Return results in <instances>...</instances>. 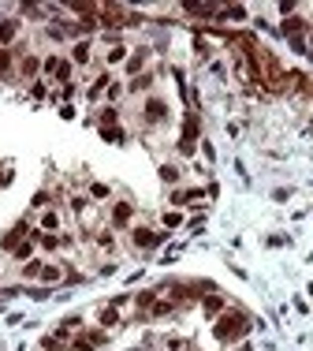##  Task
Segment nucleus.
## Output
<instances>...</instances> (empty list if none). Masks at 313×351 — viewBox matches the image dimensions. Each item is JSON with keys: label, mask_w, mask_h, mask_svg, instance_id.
<instances>
[{"label": "nucleus", "mask_w": 313, "mask_h": 351, "mask_svg": "<svg viewBox=\"0 0 313 351\" xmlns=\"http://www.w3.org/2000/svg\"><path fill=\"white\" fill-rule=\"evenodd\" d=\"M164 116H168V105H164V101H160V97L146 101V112H142V120H146V123H160Z\"/></svg>", "instance_id": "obj_2"}, {"label": "nucleus", "mask_w": 313, "mask_h": 351, "mask_svg": "<svg viewBox=\"0 0 313 351\" xmlns=\"http://www.w3.org/2000/svg\"><path fill=\"white\" fill-rule=\"evenodd\" d=\"M37 68H41V64H37V56H26V60H23V75H34Z\"/></svg>", "instance_id": "obj_19"}, {"label": "nucleus", "mask_w": 313, "mask_h": 351, "mask_svg": "<svg viewBox=\"0 0 313 351\" xmlns=\"http://www.w3.org/2000/svg\"><path fill=\"white\" fill-rule=\"evenodd\" d=\"M160 179H164V183H175V179H179V168H175V165H164V168H160Z\"/></svg>", "instance_id": "obj_15"}, {"label": "nucleus", "mask_w": 313, "mask_h": 351, "mask_svg": "<svg viewBox=\"0 0 313 351\" xmlns=\"http://www.w3.org/2000/svg\"><path fill=\"white\" fill-rule=\"evenodd\" d=\"M131 213H135V210H131V202H116V206H112V224H119V228H123V224L131 221Z\"/></svg>", "instance_id": "obj_5"}, {"label": "nucleus", "mask_w": 313, "mask_h": 351, "mask_svg": "<svg viewBox=\"0 0 313 351\" xmlns=\"http://www.w3.org/2000/svg\"><path fill=\"white\" fill-rule=\"evenodd\" d=\"M123 56H127V49H123V45H112V53H108V64H119Z\"/></svg>", "instance_id": "obj_20"}, {"label": "nucleus", "mask_w": 313, "mask_h": 351, "mask_svg": "<svg viewBox=\"0 0 313 351\" xmlns=\"http://www.w3.org/2000/svg\"><path fill=\"white\" fill-rule=\"evenodd\" d=\"M164 224H168V228H179V224H183V217H179V213H164Z\"/></svg>", "instance_id": "obj_27"}, {"label": "nucleus", "mask_w": 313, "mask_h": 351, "mask_svg": "<svg viewBox=\"0 0 313 351\" xmlns=\"http://www.w3.org/2000/svg\"><path fill=\"white\" fill-rule=\"evenodd\" d=\"M97 246H104V250H112V232H97Z\"/></svg>", "instance_id": "obj_23"}, {"label": "nucleus", "mask_w": 313, "mask_h": 351, "mask_svg": "<svg viewBox=\"0 0 313 351\" xmlns=\"http://www.w3.org/2000/svg\"><path fill=\"white\" fill-rule=\"evenodd\" d=\"M56 243H60V239H56V235H41V246H45V250H52Z\"/></svg>", "instance_id": "obj_29"}, {"label": "nucleus", "mask_w": 313, "mask_h": 351, "mask_svg": "<svg viewBox=\"0 0 313 351\" xmlns=\"http://www.w3.org/2000/svg\"><path fill=\"white\" fill-rule=\"evenodd\" d=\"M112 123H116V109H104L101 112V127H112Z\"/></svg>", "instance_id": "obj_22"}, {"label": "nucleus", "mask_w": 313, "mask_h": 351, "mask_svg": "<svg viewBox=\"0 0 313 351\" xmlns=\"http://www.w3.org/2000/svg\"><path fill=\"white\" fill-rule=\"evenodd\" d=\"M101 135L108 138V142H123V131L119 127H101Z\"/></svg>", "instance_id": "obj_18"}, {"label": "nucleus", "mask_w": 313, "mask_h": 351, "mask_svg": "<svg viewBox=\"0 0 313 351\" xmlns=\"http://www.w3.org/2000/svg\"><path fill=\"white\" fill-rule=\"evenodd\" d=\"M131 239H135V246H157V243H164V232H149V228H135V232H131Z\"/></svg>", "instance_id": "obj_3"}, {"label": "nucleus", "mask_w": 313, "mask_h": 351, "mask_svg": "<svg viewBox=\"0 0 313 351\" xmlns=\"http://www.w3.org/2000/svg\"><path fill=\"white\" fill-rule=\"evenodd\" d=\"M157 303V291H138V307L146 310V307H153Z\"/></svg>", "instance_id": "obj_17"}, {"label": "nucleus", "mask_w": 313, "mask_h": 351, "mask_svg": "<svg viewBox=\"0 0 313 351\" xmlns=\"http://www.w3.org/2000/svg\"><path fill=\"white\" fill-rule=\"evenodd\" d=\"M71 56H75L79 64H86V60H90V45H86V41H79V45L71 49Z\"/></svg>", "instance_id": "obj_13"}, {"label": "nucleus", "mask_w": 313, "mask_h": 351, "mask_svg": "<svg viewBox=\"0 0 313 351\" xmlns=\"http://www.w3.org/2000/svg\"><path fill=\"white\" fill-rule=\"evenodd\" d=\"M60 228V217H56L52 210H45V217H41V232H56Z\"/></svg>", "instance_id": "obj_9"}, {"label": "nucleus", "mask_w": 313, "mask_h": 351, "mask_svg": "<svg viewBox=\"0 0 313 351\" xmlns=\"http://www.w3.org/2000/svg\"><path fill=\"white\" fill-rule=\"evenodd\" d=\"M224 15H227V19H246V12H242V8H227Z\"/></svg>", "instance_id": "obj_30"}, {"label": "nucleus", "mask_w": 313, "mask_h": 351, "mask_svg": "<svg viewBox=\"0 0 313 351\" xmlns=\"http://www.w3.org/2000/svg\"><path fill=\"white\" fill-rule=\"evenodd\" d=\"M172 314V303H153V318H164Z\"/></svg>", "instance_id": "obj_21"}, {"label": "nucleus", "mask_w": 313, "mask_h": 351, "mask_svg": "<svg viewBox=\"0 0 313 351\" xmlns=\"http://www.w3.org/2000/svg\"><path fill=\"white\" fill-rule=\"evenodd\" d=\"M90 194H93V198H104V194H108V187H104V183H93Z\"/></svg>", "instance_id": "obj_28"}, {"label": "nucleus", "mask_w": 313, "mask_h": 351, "mask_svg": "<svg viewBox=\"0 0 313 351\" xmlns=\"http://www.w3.org/2000/svg\"><path fill=\"white\" fill-rule=\"evenodd\" d=\"M8 68H12V53H8V49H0V75H4Z\"/></svg>", "instance_id": "obj_24"}, {"label": "nucleus", "mask_w": 313, "mask_h": 351, "mask_svg": "<svg viewBox=\"0 0 313 351\" xmlns=\"http://www.w3.org/2000/svg\"><path fill=\"white\" fill-rule=\"evenodd\" d=\"M246 329H250V321H246V314H239V310H224V314L216 318L213 333H216V340H224V344H231V340L246 336Z\"/></svg>", "instance_id": "obj_1"}, {"label": "nucleus", "mask_w": 313, "mask_h": 351, "mask_svg": "<svg viewBox=\"0 0 313 351\" xmlns=\"http://www.w3.org/2000/svg\"><path fill=\"white\" fill-rule=\"evenodd\" d=\"M45 71H49V75H56L60 82H68V75H71V64H68V60H56V56H49V60H45Z\"/></svg>", "instance_id": "obj_4"}, {"label": "nucleus", "mask_w": 313, "mask_h": 351, "mask_svg": "<svg viewBox=\"0 0 313 351\" xmlns=\"http://www.w3.org/2000/svg\"><path fill=\"white\" fill-rule=\"evenodd\" d=\"M220 307H224L220 295H205V314H220Z\"/></svg>", "instance_id": "obj_12"}, {"label": "nucleus", "mask_w": 313, "mask_h": 351, "mask_svg": "<svg viewBox=\"0 0 313 351\" xmlns=\"http://www.w3.org/2000/svg\"><path fill=\"white\" fill-rule=\"evenodd\" d=\"M23 273H26V277H41V262H26Z\"/></svg>", "instance_id": "obj_26"}, {"label": "nucleus", "mask_w": 313, "mask_h": 351, "mask_svg": "<svg viewBox=\"0 0 313 351\" xmlns=\"http://www.w3.org/2000/svg\"><path fill=\"white\" fill-rule=\"evenodd\" d=\"M41 280H60V265H41Z\"/></svg>", "instance_id": "obj_16"}, {"label": "nucleus", "mask_w": 313, "mask_h": 351, "mask_svg": "<svg viewBox=\"0 0 313 351\" xmlns=\"http://www.w3.org/2000/svg\"><path fill=\"white\" fill-rule=\"evenodd\" d=\"M198 135V116H186V127H183V142H194Z\"/></svg>", "instance_id": "obj_11"}, {"label": "nucleus", "mask_w": 313, "mask_h": 351, "mask_svg": "<svg viewBox=\"0 0 313 351\" xmlns=\"http://www.w3.org/2000/svg\"><path fill=\"white\" fill-rule=\"evenodd\" d=\"M142 64H146V53H135V56L127 60V71H131V75H138V68H142Z\"/></svg>", "instance_id": "obj_14"}, {"label": "nucleus", "mask_w": 313, "mask_h": 351, "mask_svg": "<svg viewBox=\"0 0 313 351\" xmlns=\"http://www.w3.org/2000/svg\"><path fill=\"white\" fill-rule=\"evenodd\" d=\"M19 34V23H0V45H8Z\"/></svg>", "instance_id": "obj_10"}, {"label": "nucleus", "mask_w": 313, "mask_h": 351, "mask_svg": "<svg viewBox=\"0 0 313 351\" xmlns=\"http://www.w3.org/2000/svg\"><path fill=\"white\" fill-rule=\"evenodd\" d=\"M101 325H104V329L119 325V310H116V307H104V310H101Z\"/></svg>", "instance_id": "obj_7"}, {"label": "nucleus", "mask_w": 313, "mask_h": 351, "mask_svg": "<svg viewBox=\"0 0 313 351\" xmlns=\"http://www.w3.org/2000/svg\"><path fill=\"white\" fill-rule=\"evenodd\" d=\"M30 250H34V246L23 239V243H19V250H15V258H23V262H26V258H30Z\"/></svg>", "instance_id": "obj_25"}, {"label": "nucleus", "mask_w": 313, "mask_h": 351, "mask_svg": "<svg viewBox=\"0 0 313 351\" xmlns=\"http://www.w3.org/2000/svg\"><path fill=\"white\" fill-rule=\"evenodd\" d=\"M23 235H26V228H15V232H8V235H4V250H19Z\"/></svg>", "instance_id": "obj_6"}, {"label": "nucleus", "mask_w": 313, "mask_h": 351, "mask_svg": "<svg viewBox=\"0 0 313 351\" xmlns=\"http://www.w3.org/2000/svg\"><path fill=\"white\" fill-rule=\"evenodd\" d=\"M302 30H306V23H302L298 15H295V19H283V34H291V37H295V34H302Z\"/></svg>", "instance_id": "obj_8"}]
</instances>
